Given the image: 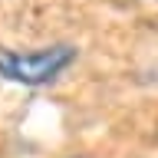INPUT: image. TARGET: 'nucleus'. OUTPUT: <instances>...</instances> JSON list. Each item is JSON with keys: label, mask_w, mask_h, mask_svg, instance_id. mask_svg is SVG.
I'll use <instances>...</instances> for the list:
<instances>
[{"label": "nucleus", "mask_w": 158, "mask_h": 158, "mask_svg": "<svg viewBox=\"0 0 158 158\" xmlns=\"http://www.w3.org/2000/svg\"><path fill=\"white\" fill-rule=\"evenodd\" d=\"M76 59H79V49L73 43H49L40 49L0 46V79L27 89H43V86H53Z\"/></svg>", "instance_id": "f257e3e1"}, {"label": "nucleus", "mask_w": 158, "mask_h": 158, "mask_svg": "<svg viewBox=\"0 0 158 158\" xmlns=\"http://www.w3.org/2000/svg\"><path fill=\"white\" fill-rule=\"evenodd\" d=\"M76 158H89V155H76Z\"/></svg>", "instance_id": "f03ea898"}]
</instances>
